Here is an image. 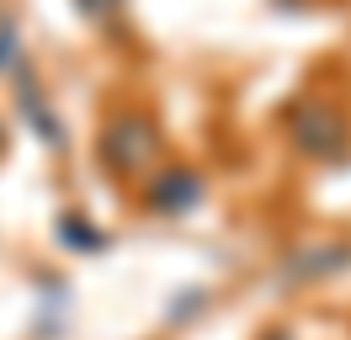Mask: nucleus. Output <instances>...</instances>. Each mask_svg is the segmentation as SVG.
Listing matches in <instances>:
<instances>
[{
  "mask_svg": "<svg viewBox=\"0 0 351 340\" xmlns=\"http://www.w3.org/2000/svg\"><path fill=\"white\" fill-rule=\"evenodd\" d=\"M287 127H293V144L304 149L308 160H335L351 144L346 117H341V106H330V101H298Z\"/></svg>",
  "mask_w": 351,
  "mask_h": 340,
  "instance_id": "1",
  "label": "nucleus"
},
{
  "mask_svg": "<svg viewBox=\"0 0 351 340\" xmlns=\"http://www.w3.org/2000/svg\"><path fill=\"white\" fill-rule=\"evenodd\" d=\"M160 154V138H154V127L144 117H112L107 133H101V160H107L117 175H128V170H144Z\"/></svg>",
  "mask_w": 351,
  "mask_h": 340,
  "instance_id": "2",
  "label": "nucleus"
},
{
  "mask_svg": "<svg viewBox=\"0 0 351 340\" xmlns=\"http://www.w3.org/2000/svg\"><path fill=\"white\" fill-rule=\"evenodd\" d=\"M149 208L154 212H165V218H176V212H192L202 202V175L197 170H186V165H171V170H160L149 181Z\"/></svg>",
  "mask_w": 351,
  "mask_h": 340,
  "instance_id": "3",
  "label": "nucleus"
},
{
  "mask_svg": "<svg viewBox=\"0 0 351 340\" xmlns=\"http://www.w3.org/2000/svg\"><path fill=\"white\" fill-rule=\"evenodd\" d=\"M346 266H351V250H346V245H319V250H298V255H293V260H287V276L314 282V276L346 271Z\"/></svg>",
  "mask_w": 351,
  "mask_h": 340,
  "instance_id": "4",
  "label": "nucleus"
},
{
  "mask_svg": "<svg viewBox=\"0 0 351 340\" xmlns=\"http://www.w3.org/2000/svg\"><path fill=\"white\" fill-rule=\"evenodd\" d=\"M16 96H22V112L32 117V127H38V138L43 144H53V149H64V133H59V117L53 112H43V101H38V85L22 75V85H16Z\"/></svg>",
  "mask_w": 351,
  "mask_h": 340,
  "instance_id": "5",
  "label": "nucleus"
},
{
  "mask_svg": "<svg viewBox=\"0 0 351 340\" xmlns=\"http://www.w3.org/2000/svg\"><path fill=\"white\" fill-rule=\"evenodd\" d=\"M64 239H69V245H86V250H101V245H107V234L86 229L80 218H64Z\"/></svg>",
  "mask_w": 351,
  "mask_h": 340,
  "instance_id": "6",
  "label": "nucleus"
},
{
  "mask_svg": "<svg viewBox=\"0 0 351 340\" xmlns=\"http://www.w3.org/2000/svg\"><path fill=\"white\" fill-rule=\"evenodd\" d=\"M0 69H16V27L0 16Z\"/></svg>",
  "mask_w": 351,
  "mask_h": 340,
  "instance_id": "7",
  "label": "nucleus"
},
{
  "mask_svg": "<svg viewBox=\"0 0 351 340\" xmlns=\"http://www.w3.org/2000/svg\"><path fill=\"white\" fill-rule=\"evenodd\" d=\"M117 5H123V0H80V11H86L90 21H107V16H117Z\"/></svg>",
  "mask_w": 351,
  "mask_h": 340,
  "instance_id": "8",
  "label": "nucleus"
},
{
  "mask_svg": "<svg viewBox=\"0 0 351 340\" xmlns=\"http://www.w3.org/2000/svg\"><path fill=\"white\" fill-rule=\"evenodd\" d=\"M266 340H287V335H266Z\"/></svg>",
  "mask_w": 351,
  "mask_h": 340,
  "instance_id": "9",
  "label": "nucleus"
}]
</instances>
